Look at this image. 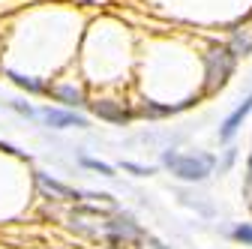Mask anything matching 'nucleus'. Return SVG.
Wrapping results in <instances>:
<instances>
[{"label": "nucleus", "mask_w": 252, "mask_h": 249, "mask_svg": "<svg viewBox=\"0 0 252 249\" xmlns=\"http://www.w3.org/2000/svg\"><path fill=\"white\" fill-rule=\"evenodd\" d=\"M162 165L183 183H201L213 174L216 159L210 153H180V150H162Z\"/></svg>", "instance_id": "1"}, {"label": "nucleus", "mask_w": 252, "mask_h": 249, "mask_svg": "<svg viewBox=\"0 0 252 249\" xmlns=\"http://www.w3.org/2000/svg\"><path fill=\"white\" fill-rule=\"evenodd\" d=\"M234 66L237 57L228 45H210L204 54V96H213V93L222 90L234 75Z\"/></svg>", "instance_id": "2"}, {"label": "nucleus", "mask_w": 252, "mask_h": 249, "mask_svg": "<svg viewBox=\"0 0 252 249\" xmlns=\"http://www.w3.org/2000/svg\"><path fill=\"white\" fill-rule=\"evenodd\" d=\"M39 120L51 129H87V117L72 108H39Z\"/></svg>", "instance_id": "3"}, {"label": "nucleus", "mask_w": 252, "mask_h": 249, "mask_svg": "<svg viewBox=\"0 0 252 249\" xmlns=\"http://www.w3.org/2000/svg\"><path fill=\"white\" fill-rule=\"evenodd\" d=\"M90 111L96 114L99 120L111 123V126H123V123H129L135 117V111H129L123 102L117 99H96V102H90Z\"/></svg>", "instance_id": "4"}, {"label": "nucleus", "mask_w": 252, "mask_h": 249, "mask_svg": "<svg viewBox=\"0 0 252 249\" xmlns=\"http://www.w3.org/2000/svg\"><path fill=\"white\" fill-rule=\"evenodd\" d=\"M252 114V93H249V96L222 120V123H219V141H222V144H231L234 141V135L240 132V126H243V120Z\"/></svg>", "instance_id": "5"}, {"label": "nucleus", "mask_w": 252, "mask_h": 249, "mask_svg": "<svg viewBox=\"0 0 252 249\" xmlns=\"http://www.w3.org/2000/svg\"><path fill=\"white\" fill-rule=\"evenodd\" d=\"M225 45L234 51V57H246V54H252V15L243 18L240 24H234V30H231V36H228Z\"/></svg>", "instance_id": "6"}, {"label": "nucleus", "mask_w": 252, "mask_h": 249, "mask_svg": "<svg viewBox=\"0 0 252 249\" xmlns=\"http://www.w3.org/2000/svg\"><path fill=\"white\" fill-rule=\"evenodd\" d=\"M36 183L42 186L48 195H54V198H60V201H81V198H84V192L72 189V186L60 183V180H54V177H48V174H42V171H36Z\"/></svg>", "instance_id": "7"}, {"label": "nucleus", "mask_w": 252, "mask_h": 249, "mask_svg": "<svg viewBox=\"0 0 252 249\" xmlns=\"http://www.w3.org/2000/svg\"><path fill=\"white\" fill-rule=\"evenodd\" d=\"M48 96H54L57 102H63L66 108H81V105H87V96H84V87H81V84H54Z\"/></svg>", "instance_id": "8"}, {"label": "nucleus", "mask_w": 252, "mask_h": 249, "mask_svg": "<svg viewBox=\"0 0 252 249\" xmlns=\"http://www.w3.org/2000/svg\"><path fill=\"white\" fill-rule=\"evenodd\" d=\"M189 105H195L192 99H186V102H177V105H162V102H138V111L135 114H141V117H150V120H159V117H171V114H180V111H186Z\"/></svg>", "instance_id": "9"}, {"label": "nucleus", "mask_w": 252, "mask_h": 249, "mask_svg": "<svg viewBox=\"0 0 252 249\" xmlns=\"http://www.w3.org/2000/svg\"><path fill=\"white\" fill-rule=\"evenodd\" d=\"M6 78H12L21 90H27V93H51V84H45V81H36V78H27V75H21V72H6Z\"/></svg>", "instance_id": "10"}, {"label": "nucleus", "mask_w": 252, "mask_h": 249, "mask_svg": "<svg viewBox=\"0 0 252 249\" xmlns=\"http://www.w3.org/2000/svg\"><path fill=\"white\" fill-rule=\"evenodd\" d=\"M78 162H81L84 168H90V171H96V174H102V177H117V174H114V165H108V162H99V159H90V156H78Z\"/></svg>", "instance_id": "11"}, {"label": "nucleus", "mask_w": 252, "mask_h": 249, "mask_svg": "<svg viewBox=\"0 0 252 249\" xmlns=\"http://www.w3.org/2000/svg\"><path fill=\"white\" fill-rule=\"evenodd\" d=\"M231 237H234L237 243H243V246H252V225H249V222H240V225L231 231Z\"/></svg>", "instance_id": "12"}, {"label": "nucleus", "mask_w": 252, "mask_h": 249, "mask_svg": "<svg viewBox=\"0 0 252 249\" xmlns=\"http://www.w3.org/2000/svg\"><path fill=\"white\" fill-rule=\"evenodd\" d=\"M120 168H123V171H129V174H135V177H150V174H153L150 165L144 168V165H135V162H120Z\"/></svg>", "instance_id": "13"}, {"label": "nucleus", "mask_w": 252, "mask_h": 249, "mask_svg": "<svg viewBox=\"0 0 252 249\" xmlns=\"http://www.w3.org/2000/svg\"><path fill=\"white\" fill-rule=\"evenodd\" d=\"M234 156H237V147H228V150H225V159L219 162V171H228L231 162H234Z\"/></svg>", "instance_id": "14"}, {"label": "nucleus", "mask_w": 252, "mask_h": 249, "mask_svg": "<svg viewBox=\"0 0 252 249\" xmlns=\"http://www.w3.org/2000/svg\"><path fill=\"white\" fill-rule=\"evenodd\" d=\"M141 249H165L159 240H156V237H150V234H144L141 237Z\"/></svg>", "instance_id": "15"}, {"label": "nucleus", "mask_w": 252, "mask_h": 249, "mask_svg": "<svg viewBox=\"0 0 252 249\" xmlns=\"http://www.w3.org/2000/svg\"><path fill=\"white\" fill-rule=\"evenodd\" d=\"M252 195V150H249V159H246V198Z\"/></svg>", "instance_id": "16"}]
</instances>
